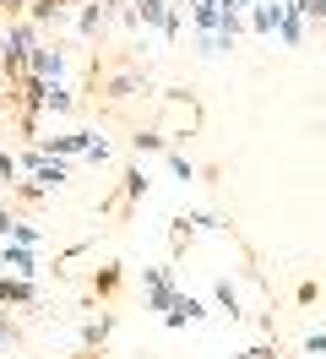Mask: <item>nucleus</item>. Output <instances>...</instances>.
I'll return each mask as SVG.
<instances>
[{"mask_svg": "<svg viewBox=\"0 0 326 359\" xmlns=\"http://www.w3.org/2000/svg\"><path fill=\"white\" fill-rule=\"evenodd\" d=\"M39 27L27 22V17H11V22H0V76L11 82L17 71H27V60H33V49H39Z\"/></svg>", "mask_w": 326, "mask_h": 359, "instance_id": "obj_1", "label": "nucleus"}, {"mask_svg": "<svg viewBox=\"0 0 326 359\" xmlns=\"http://www.w3.org/2000/svg\"><path fill=\"white\" fill-rule=\"evenodd\" d=\"M158 27L163 33V44L169 39H179V6L174 0H130V27Z\"/></svg>", "mask_w": 326, "mask_h": 359, "instance_id": "obj_2", "label": "nucleus"}, {"mask_svg": "<svg viewBox=\"0 0 326 359\" xmlns=\"http://www.w3.org/2000/svg\"><path fill=\"white\" fill-rule=\"evenodd\" d=\"M65 66H71V55H65L60 44H43V39H39V49H33V60H27V71L43 76V82H65Z\"/></svg>", "mask_w": 326, "mask_h": 359, "instance_id": "obj_3", "label": "nucleus"}, {"mask_svg": "<svg viewBox=\"0 0 326 359\" xmlns=\"http://www.w3.org/2000/svg\"><path fill=\"white\" fill-rule=\"evenodd\" d=\"M142 289H147V311H169V299L179 294V283H174V267H152L147 278H142Z\"/></svg>", "mask_w": 326, "mask_h": 359, "instance_id": "obj_4", "label": "nucleus"}, {"mask_svg": "<svg viewBox=\"0 0 326 359\" xmlns=\"http://www.w3.org/2000/svg\"><path fill=\"white\" fill-rule=\"evenodd\" d=\"M0 272H11V278H39V256L17 240H0Z\"/></svg>", "mask_w": 326, "mask_h": 359, "instance_id": "obj_5", "label": "nucleus"}, {"mask_svg": "<svg viewBox=\"0 0 326 359\" xmlns=\"http://www.w3.org/2000/svg\"><path fill=\"white\" fill-rule=\"evenodd\" d=\"M142 88H147V71L125 66V71H114V76L104 82V98H109V104H125V98H136Z\"/></svg>", "mask_w": 326, "mask_h": 359, "instance_id": "obj_6", "label": "nucleus"}, {"mask_svg": "<svg viewBox=\"0 0 326 359\" xmlns=\"http://www.w3.org/2000/svg\"><path fill=\"white\" fill-rule=\"evenodd\" d=\"M0 305H22V311H33V305H39V283H33V278H11V272H0Z\"/></svg>", "mask_w": 326, "mask_h": 359, "instance_id": "obj_7", "label": "nucleus"}, {"mask_svg": "<svg viewBox=\"0 0 326 359\" xmlns=\"http://www.w3.org/2000/svg\"><path fill=\"white\" fill-rule=\"evenodd\" d=\"M278 22H283V0H256V6L245 11V27H250V33H261V39H272V33H278Z\"/></svg>", "mask_w": 326, "mask_h": 359, "instance_id": "obj_8", "label": "nucleus"}, {"mask_svg": "<svg viewBox=\"0 0 326 359\" xmlns=\"http://www.w3.org/2000/svg\"><path fill=\"white\" fill-rule=\"evenodd\" d=\"M201 316H207V305H201L196 294H174L169 311H163V327H174V332H179V327H191V321H201Z\"/></svg>", "mask_w": 326, "mask_h": 359, "instance_id": "obj_9", "label": "nucleus"}, {"mask_svg": "<svg viewBox=\"0 0 326 359\" xmlns=\"http://www.w3.org/2000/svg\"><path fill=\"white\" fill-rule=\"evenodd\" d=\"M27 175L39 180V185H43V191H49V196H55V191H60L65 180H71V169H65V158H39V163H33Z\"/></svg>", "mask_w": 326, "mask_h": 359, "instance_id": "obj_10", "label": "nucleus"}, {"mask_svg": "<svg viewBox=\"0 0 326 359\" xmlns=\"http://www.w3.org/2000/svg\"><path fill=\"white\" fill-rule=\"evenodd\" d=\"M223 17H229V11H223L217 0H196V6H191L196 33H223ZM223 39H229V33H223Z\"/></svg>", "mask_w": 326, "mask_h": 359, "instance_id": "obj_11", "label": "nucleus"}, {"mask_svg": "<svg viewBox=\"0 0 326 359\" xmlns=\"http://www.w3.org/2000/svg\"><path fill=\"white\" fill-rule=\"evenodd\" d=\"M304 33H310V22H304L299 11H288V6H283V22H278V33H272V39H278L283 49H299Z\"/></svg>", "mask_w": 326, "mask_h": 359, "instance_id": "obj_12", "label": "nucleus"}, {"mask_svg": "<svg viewBox=\"0 0 326 359\" xmlns=\"http://www.w3.org/2000/svg\"><path fill=\"white\" fill-rule=\"evenodd\" d=\"M82 348H104L109 337H114V311H104V316H93V321H82Z\"/></svg>", "mask_w": 326, "mask_h": 359, "instance_id": "obj_13", "label": "nucleus"}, {"mask_svg": "<svg viewBox=\"0 0 326 359\" xmlns=\"http://www.w3.org/2000/svg\"><path fill=\"white\" fill-rule=\"evenodd\" d=\"M104 22H109L104 0H87L82 11H76V33H82V39H98V33H104Z\"/></svg>", "mask_w": 326, "mask_h": 359, "instance_id": "obj_14", "label": "nucleus"}, {"mask_svg": "<svg viewBox=\"0 0 326 359\" xmlns=\"http://www.w3.org/2000/svg\"><path fill=\"white\" fill-rule=\"evenodd\" d=\"M27 22L39 27V33H43L49 22L60 27V22H65V6H60V0H27Z\"/></svg>", "mask_w": 326, "mask_h": 359, "instance_id": "obj_15", "label": "nucleus"}, {"mask_svg": "<svg viewBox=\"0 0 326 359\" xmlns=\"http://www.w3.org/2000/svg\"><path fill=\"white\" fill-rule=\"evenodd\" d=\"M120 289H125V272L114 267V262L93 272V294H98V299H120Z\"/></svg>", "mask_w": 326, "mask_h": 359, "instance_id": "obj_16", "label": "nucleus"}, {"mask_svg": "<svg viewBox=\"0 0 326 359\" xmlns=\"http://www.w3.org/2000/svg\"><path fill=\"white\" fill-rule=\"evenodd\" d=\"M76 109V93L65 88V82H49V93H43V114H71Z\"/></svg>", "mask_w": 326, "mask_h": 359, "instance_id": "obj_17", "label": "nucleus"}, {"mask_svg": "<svg viewBox=\"0 0 326 359\" xmlns=\"http://www.w3.org/2000/svg\"><path fill=\"white\" fill-rule=\"evenodd\" d=\"M147 196V175L142 169H125V185H120V207H136Z\"/></svg>", "mask_w": 326, "mask_h": 359, "instance_id": "obj_18", "label": "nucleus"}, {"mask_svg": "<svg viewBox=\"0 0 326 359\" xmlns=\"http://www.w3.org/2000/svg\"><path fill=\"white\" fill-rule=\"evenodd\" d=\"M212 299H217V311L229 316V321H239V294H234L229 278H217V283H212Z\"/></svg>", "mask_w": 326, "mask_h": 359, "instance_id": "obj_19", "label": "nucleus"}, {"mask_svg": "<svg viewBox=\"0 0 326 359\" xmlns=\"http://www.w3.org/2000/svg\"><path fill=\"white\" fill-rule=\"evenodd\" d=\"M11 196H17V202H22V207H39V202H43V196H49V191H43L39 180H11Z\"/></svg>", "mask_w": 326, "mask_h": 359, "instance_id": "obj_20", "label": "nucleus"}, {"mask_svg": "<svg viewBox=\"0 0 326 359\" xmlns=\"http://www.w3.org/2000/svg\"><path fill=\"white\" fill-rule=\"evenodd\" d=\"M11 240H17V245H27V250H39V224H27V218H17V224H11Z\"/></svg>", "mask_w": 326, "mask_h": 359, "instance_id": "obj_21", "label": "nucleus"}, {"mask_svg": "<svg viewBox=\"0 0 326 359\" xmlns=\"http://www.w3.org/2000/svg\"><path fill=\"white\" fill-rule=\"evenodd\" d=\"M163 147H169L163 131H136V153H163Z\"/></svg>", "mask_w": 326, "mask_h": 359, "instance_id": "obj_22", "label": "nucleus"}, {"mask_svg": "<svg viewBox=\"0 0 326 359\" xmlns=\"http://www.w3.org/2000/svg\"><path fill=\"white\" fill-rule=\"evenodd\" d=\"M17 321H11V316H0V359H6V354H11V348H17Z\"/></svg>", "mask_w": 326, "mask_h": 359, "instance_id": "obj_23", "label": "nucleus"}, {"mask_svg": "<svg viewBox=\"0 0 326 359\" xmlns=\"http://www.w3.org/2000/svg\"><path fill=\"white\" fill-rule=\"evenodd\" d=\"M11 180H22V169H17V153H6V147H0V185H11Z\"/></svg>", "mask_w": 326, "mask_h": 359, "instance_id": "obj_24", "label": "nucleus"}, {"mask_svg": "<svg viewBox=\"0 0 326 359\" xmlns=\"http://www.w3.org/2000/svg\"><path fill=\"white\" fill-rule=\"evenodd\" d=\"M169 169H174V180H196V163L185 153H169Z\"/></svg>", "mask_w": 326, "mask_h": 359, "instance_id": "obj_25", "label": "nucleus"}, {"mask_svg": "<svg viewBox=\"0 0 326 359\" xmlns=\"http://www.w3.org/2000/svg\"><path fill=\"white\" fill-rule=\"evenodd\" d=\"M114 158V147H109L104 136H93V147H87V163H109Z\"/></svg>", "mask_w": 326, "mask_h": 359, "instance_id": "obj_26", "label": "nucleus"}, {"mask_svg": "<svg viewBox=\"0 0 326 359\" xmlns=\"http://www.w3.org/2000/svg\"><path fill=\"white\" fill-rule=\"evenodd\" d=\"M239 359H278V337H272V343H256V348H245Z\"/></svg>", "mask_w": 326, "mask_h": 359, "instance_id": "obj_27", "label": "nucleus"}, {"mask_svg": "<svg viewBox=\"0 0 326 359\" xmlns=\"http://www.w3.org/2000/svg\"><path fill=\"white\" fill-rule=\"evenodd\" d=\"M11 17H27V0H0V22H11Z\"/></svg>", "mask_w": 326, "mask_h": 359, "instance_id": "obj_28", "label": "nucleus"}, {"mask_svg": "<svg viewBox=\"0 0 326 359\" xmlns=\"http://www.w3.org/2000/svg\"><path fill=\"white\" fill-rule=\"evenodd\" d=\"M294 299H299V305H315V299H321V283H299V289H294Z\"/></svg>", "mask_w": 326, "mask_h": 359, "instance_id": "obj_29", "label": "nucleus"}, {"mask_svg": "<svg viewBox=\"0 0 326 359\" xmlns=\"http://www.w3.org/2000/svg\"><path fill=\"white\" fill-rule=\"evenodd\" d=\"M304 354L321 359V354H326V332H310V337H304Z\"/></svg>", "mask_w": 326, "mask_h": 359, "instance_id": "obj_30", "label": "nucleus"}, {"mask_svg": "<svg viewBox=\"0 0 326 359\" xmlns=\"http://www.w3.org/2000/svg\"><path fill=\"white\" fill-rule=\"evenodd\" d=\"M11 224H17V212H11V207L0 202V240H11Z\"/></svg>", "mask_w": 326, "mask_h": 359, "instance_id": "obj_31", "label": "nucleus"}, {"mask_svg": "<svg viewBox=\"0 0 326 359\" xmlns=\"http://www.w3.org/2000/svg\"><path fill=\"white\" fill-rule=\"evenodd\" d=\"M60 6H65V11H71V6H87V0H60Z\"/></svg>", "mask_w": 326, "mask_h": 359, "instance_id": "obj_32", "label": "nucleus"}, {"mask_svg": "<svg viewBox=\"0 0 326 359\" xmlns=\"http://www.w3.org/2000/svg\"><path fill=\"white\" fill-rule=\"evenodd\" d=\"M0 202H6V185H0Z\"/></svg>", "mask_w": 326, "mask_h": 359, "instance_id": "obj_33", "label": "nucleus"}]
</instances>
